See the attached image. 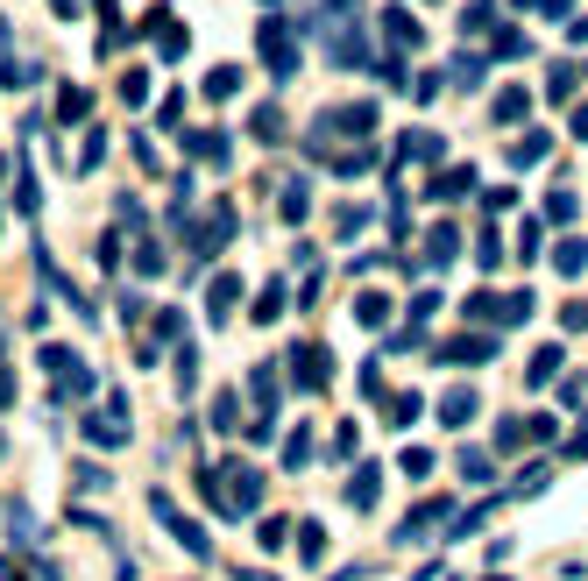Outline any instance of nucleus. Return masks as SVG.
<instances>
[{
    "instance_id": "obj_15",
    "label": "nucleus",
    "mask_w": 588,
    "mask_h": 581,
    "mask_svg": "<svg viewBox=\"0 0 588 581\" xmlns=\"http://www.w3.org/2000/svg\"><path fill=\"white\" fill-rule=\"evenodd\" d=\"M553 156V135L546 128H525L518 142H511V171H532V163H546Z\"/></svg>"
},
{
    "instance_id": "obj_60",
    "label": "nucleus",
    "mask_w": 588,
    "mask_h": 581,
    "mask_svg": "<svg viewBox=\"0 0 588 581\" xmlns=\"http://www.w3.org/2000/svg\"><path fill=\"white\" fill-rule=\"evenodd\" d=\"M263 8H270V0H263Z\"/></svg>"
},
{
    "instance_id": "obj_53",
    "label": "nucleus",
    "mask_w": 588,
    "mask_h": 581,
    "mask_svg": "<svg viewBox=\"0 0 588 581\" xmlns=\"http://www.w3.org/2000/svg\"><path fill=\"white\" fill-rule=\"evenodd\" d=\"M78 489H107V468L100 461H78Z\"/></svg>"
},
{
    "instance_id": "obj_38",
    "label": "nucleus",
    "mask_w": 588,
    "mask_h": 581,
    "mask_svg": "<svg viewBox=\"0 0 588 581\" xmlns=\"http://www.w3.org/2000/svg\"><path fill=\"white\" fill-rule=\"evenodd\" d=\"M397 468H404L411 482H426V475H433V454H426V447H404V454H397Z\"/></svg>"
},
{
    "instance_id": "obj_17",
    "label": "nucleus",
    "mask_w": 588,
    "mask_h": 581,
    "mask_svg": "<svg viewBox=\"0 0 588 581\" xmlns=\"http://www.w3.org/2000/svg\"><path fill=\"white\" fill-rule=\"evenodd\" d=\"M489 114H496L503 128H511V121H525V114H532V86H503V93L489 100Z\"/></svg>"
},
{
    "instance_id": "obj_29",
    "label": "nucleus",
    "mask_w": 588,
    "mask_h": 581,
    "mask_svg": "<svg viewBox=\"0 0 588 581\" xmlns=\"http://www.w3.org/2000/svg\"><path fill=\"white\" fill-rule=\"evenodd\" d=\"M234 298H241V277H213V291H206V312H213V319H227V312H234Z\"/></svg>"
},
{
    "instance_id": "obj_44",
    "label": "nucleus",
    "mask_w": 588,
    "mask_h": 581,
    "mask_svg": "<svg viewBox=\"0 0 588 581\" xmlns=\"http://www.w3.org/2000/svg\"><path fill=\"white\" fill-rule=\"evenodd\" d=\"M305 461H312V433L298 426V433H291V447H284V468H305Z\"/></svg>"
},
{
    "instance_id": "obj_8",
    "label": "nucleus",
    "mask_w": 588,
    "mask_h": 581,
    "mask_svg": "<svg viewBox=\"0 0 588 581\" xmlns=\"http://www.w3.org/2000/svg\"><path fill=\"white\" fill-rule=\"evenodd\" d=\"M326 50H333V64H369V71H376V57H369V29H362V22L326 29Z\"/></svg>"
},
{
    "instance_id": "obj_18",
    "label": "nucleus",
    "mask_w": 588,
    "mask_h": 581,
    "mask_svg": "<svg viewBox=\"0 0 588 581\" xmlns=\"http://www.w3.org/2000/svg\"><path fill=\"white\" fill-rule=\"evenodd\" d=\"M248 397H256V419H270V426H277V369H270V362L248 376Z\"/></svg>"
},
{
    "instance_id": "obj_32",
    "label": "nucleus",
    "mask_w": 588,
    "mask_h": 581,
    "mask_svg": "<svg viewBox=\"0 0 588 581\" xmlns=\"http://www.w3.org/2000/svg\"><path fill=\"white\" fill-rule=\"evenodd\" d=\"M248 135H256V142H284V114L277 107H256V114H248Z\"/></svg>"
},
{
    "instance_id": "obj_42",
    "label": "nucleus",
    "mask_w": 588,
    "mask_h": 581,
    "mask_svg": "<svg viewBox=\"0 0 588 581\" xmlns=\"http://www.w3.org/2000/svg\"><path fill=\"white\" fill-rule=\"evenodd\" d=\"M298 553H305V560H319V553H326V525H312V518H305V525H298Z\"/></svg>"
},
{
    "instance_id": "obj_43",
    "label": "nucleus",
    "mask_w": 588,
    "mask_h": 581,
    "mask_svg": "<svg viewBox=\"0 0 588 581\" xmlns=\"http://www.w3.org/2000/svg\"><path fill=\"white\" fill-rule=\"evenodd\" d=\"M121 100H128V107H142V100H149V71H142V64L121 78Z\"/></svg>"
},
{
    "instance_id": "obj_52",
    "label": "nucleus",
    "mask_w": 588,
    "mask_h": 581,
    "mask_svg": "<svg viewBox=\"0 0 588 581\" xmlns=\"http://www.w3.org/2000/svg\"><path fill=\"white\" fill-rule=\"evenodd\" d=\"M185 334V312H156V341H178Z\"/></svg>"
},
{
    "instance_id": "obj_27",
    "label": "nucleus",
    "mask_w": 588,
    "mask_h": 581,
    "mask_svg": "<svg viewBox=\"0 0 588 581\" xmlns=\"http://www.w3.org/2000/svg\"><path fill=\"white\" fill-rule=\"evenodd\" d=\"M241 93V64H213L206 71V100H234Z\"/></svg>"
},
{
    "instance_id": "obj_55",
    "label": "nucleus",
    "mask_w": 588,
    "mask_h": 581,
    "mask_svg": "<svg viewBox=\"0 0 588 581\" xmlns=\"http://www.w3.org/2000/svg\"><path fill=\"white\" fill-rule=\"evenodd\" d=\"M50 15L57 22H78V0H50Z\"/></svg>"
},
{
    "instance_id": "obj_2",
    "label": "nucleus",
    "mask_w": 588,
    "mask_h": 581,
    "mask_svg": "<svg viewBox=\"0 0 588 581\" xmlns=\"http://www.w3.org/2000/svg\"><path fill=\"white\" fill-rule=\"evenodd\" d=\"M78 433H86L93 447H107V454H114V447H128V397L114 390L100 411H78Z\"/></svg>"
},
{
    "instance_id": "obj_16",
    "label": "nucleus",
    "mask_w": 588,
    "mask_h": 581,
    "mask_svg": "<svg viewBox=\"0 0 588 581\" xmlns=\"http://www.w3.org/2000/svg\"><path fill=\"white\" fill-rule=\"evenodd\" d=\"M15 213H22V220L43 213V185H36V163H29V156L15 163Z\"/></svg>"
},
{
    "instance_id": "obj_58",
    "label": "nucleus",
    "mask_w": 588,
    "mask_h": 581,
    "mask_svg": "<svg viewBox=\"0 0 588 581\" xmlns=\"http://www.w3.org/2000/svg\"><path fill=\"white\" fill-rule=\"evenodd\" d=\"M15 404V383H8V369H0V411H8Z\"/></svg>"
},
{
    "instance_id": "obj_11",
    "label": "nucleus",
    "mask_w": 588,
    "mask_h": 581,
    "mask_svg": "<svg viewBox=\"0 0 588 581\" xmlns=\"http://www.w3.org/2000/svg\"><path fill=\"white\" fill-rule=\"evenodd\" d=\"M185 156L213 163V171H227V163H234V142H227V128H199V135H185Z\"/></svg>"
},
{
    "instance_id": "obj_1",
    "label": "nucleus",
    "mask_w": 588,
    "mask_h": 581,
    "mask_svg": "<svg viewBox=\"0 0 588 581\" xmlns=\"http://www.w3.org/2000/svg\"><path fill=\"white\" fill-rule=\"evenodd\" d=\"M256 57H263V71L277 78V86H291L298 78V22H284V15L256 22Z\"/></svg>"
},
{
    "instance_id": "obj_7",
    "label": "nucleus",
    "mask_w": 588,
    "mask_h": 581,
    "mask_svg": "<svg viewBox=\"0 0 588 581\" xmlns=\"http://www.w3.org/2000/svg\"><path fill=\"white\" fill-rule=\"evenodd\" d=\"M440 362L447 369H482V362H496V334H454V341H440Z\"/></svg>"
},
{
    "instance_id": "obj_14",
    "label": "nucleus",
    "mask_w": 588,
    "mask_h": 581,
    "mask_svg": "<svg viewBox=\"0 0 588 581\" xmlns=\"http://www.w3.org/2000/svg\"><path fill=\"white\" fill-rule=\"evenodd\" d=\"M447 86H461V93L489 86V57H482V50H461V57L447 64Z\"/></svg>"
},
{
    "instance_id": "obj_25",
    "label": "nucleus",
    "mask_w": 588,
    "mask_h": 581,
    "mask_svg": "<svg viewBox=\"0 0 588 581\" xmlns=\"http://www.w3.org/2000/svg\"><path fill=\"white\" fill-rule=\"evenodd\" d=\"M277 213H284V220L298 227V220L312 213V185H305V178H291V185H284V199H277Z\"/></svg>"
},
{
    "instance_id": "obj_51",
    "label": "nucleus",
    "mask_w": 588,
    "mask_h": 581,
    "mask_svg": "<svg viewBox=\"0 0 588 581\" xmlns=\"http://www.w3.org/2000/svg\"><path fill=\"white\" fill-rule=\"evenodd\" d=\"M560 326H567V334H588V298H574V305L560 312Z\"/></svg>"
},
{
    "instance_id": "obj_45",
    "label": "nucleus",
    "mask_w": 588,
    "mask_h": 581,
    "mask_svg": "<svg viewBox=\"0 0 588 581\" xmlns=\"http://www.w3.org/2000/svg\"><path fill=\"white\" fill-rule=\"evenodd\" d=\"M404 312H411V326H426V319H433V312H440V291H418V298H411V305H404Z\"/></svg>"
},
{
    "instance_id": "obj_6",
    "label": "nucleus",
    "mask_w": 588,
    "mask_h": 581,
    "mask_svg": "<svg viewBox=\"0 0 588 581\" xmlns=\"http://www.w3.org/2000/svg\"><path fill=\"white\" fill-rule=\"evenodd\" d=\"M284 362H291V376H298V390H312V397H319V390H326V383H333V355H326V348H319V341H312V348H305V341H298V348H291V355H284Z\"/></svg>"
},
{
    "instance_id": "obj_35",
    "label": "nucleus",
    "mask_w": 588,
    "mask_h": 581,
    "mask_svg": "<svg viewBox=\"0 0 588 581\" xmlns=\"http://www.w3.org/2000/svg\"><path fill=\"white\" fill-rule=\"evenodd\" d=\"M525 440H532V426H525V419H503V426H496V454H518Z\"/></svg>"
},
{
    "instance_id": "obj_48",
    "label": "nucleus",
    "mask_w": 588,
    "mask_h": 581,
    "mask_svg": "<svg viewBox=\"0 0 588 581\" xmlns=\"http://www.w3.org/2000/svg\"><path fill=\"white\" fill-rule=\"evenodd\" d=\"M199 383V348H178V390Z\"/></svg>"
},
{
    "instance_id": "obj_59",
    "label": "nucleus",
    "mask_w": 588,
    "mask_h": 581,
    "mask_svg": "<svg viewBox=\"0 0 588 581\" xmlns=\"http://www.w3.org/2000/svg\"><path fill=\"white\" fill-rule=\"evenodd\" d=\"M326 8H333V15H341V8H355V0H326Z\"/></svg>"
},
{
    "instance_id": "obj_31",
    "label": "nucleus",
    "mask_w": 588,
    "mask_h": 581,
    "mask_svg": "<svg viewBox=\"0 0 588 581\" xmlns=\"http://www.w3.org/2000/svg\"><path fill=\"white\" fill-rule=\"evenodd\" d=\"M489 57H532V36L525 29H496L489 36Z\"/></svg>"
},
{
    "instance_id": "obj_12",
    "label": "nucleus",
    "mask_w": 588,
    "mask_h": 581,
    "mask_svg": "<svg viewBox=\"0 0 588 581\" xmlns=\"http://www.w3.org/2000/svg\"><path fill=\"white\" fill-rule=\"evenodd\" d=\"M468 192H475V163H454V171H440V178L426 185L433 206H454V199H468Z\"/></svg>"
},
{
    "instance_id": "obj_4",
    "label": "nucleus",
    "mask_w": 588,
    "mask_h": 581,
    "mask_svg": "<svg viewBox=\"0 0 588 581\" xmlns=\"http://www.w3.org/2000/svg\"><path fill=\"white\" fill-rule=\"evenodd\" d=\"M149 511H156L163 525H171V539H178V546H185L192 560H213V539H206V525H192V518H185V511H178V504H171V496H163V489L149 496Z\"/></svg>"
},
{
    "instance_id": "obj_56",
    "label": "nucleus",
    "mask_w": 588,
    "mask_h": 581,
    "mask_svg": "<svg viewBox=\"0 0 588 581\" xmlns=\"http://www.w3.org/2000/svg\"><path fill=\"white\" fill-rule=\"evenodd\" d=\"M567 43H588V15H581V22H567Z\"/></svg>"
},
{
    "instance_id": "obj_34",
    "label": "nucleus",
    "mask_w": 588,
    "mask_h": 581,
    "mask_svg": "<svg viewBox=\"0 0 588 581\" xmlns=\"http://www.w3.org/2000/svg\"><path fill=\"white\" fill-rule=\"evenodd\" d=\"M100 163H107V135L93 128V135H86V149L71 156V171H100Z\"/></svg>"
},
{
    "instance_id": "obj_54",
    "label": "nucleus",
    "mask_w": 588,
    "mask_h": 581,
    "mask_svg": "<svg viewBox=\"0 0 588 581\" xmlns=\"http://www.w3.org/2000/svg\"><path fill=\"white\" fill-rule=\"evenodd\" d=\"M362 397H369V404H383V369H376V362L362 369Z\"/></svg>"
},
{
    "instance_id": "obj_36",
    "label": "nucleus",
    "mask_w": 588,
    "mask_h": 581,
    "mask_svg": "<svg viewBox=\"0 0 588 581\" xmlns=\"http://www.w3.org/2000/svg\"><path fill=\"white\" fill-rule=\"evenodd\" d=\"M270 319H284V284H263V298H256V326H270Z\"/></svg>"
},
{
    "instance_id": "obj_24",
    "label": "nucleus",
    "mask_w": 588,
    "mask_h": 581,
    "mask_svg": "<svg viewBox=\"0 0 588 581\" xmlns=\"http://www.w3.org/2000/svg\"><path fill=\"white\" fill-rule=\"evenodd\" d=\"M418 411H426V397H418V390H404V397H383V426H411Z\"/></svg>"
},
{
    "instance_id": "obj_3",
    "label": "nucleus",
    "mask_w": 588,
    "mask_h": 581,
    "mask_svg": "<svg viewBox=\"0 0 588 581\" xmlns=\"http://www.w3.org/2000/svg\"><path fill=\"white\" fill-rule=\"evenodd\" d=\"M227 234H234V206H213V213L192 227V270H185V277H199V270L220 256V248H227Z\"/></svg>"
},
{
    "instance_id": "obj_10",
    "label": "nucleus",
    "mask_w": 588,
    "mask_h": 581,
    "mask_svg": "<svg viewBox=\"0 0 588 581\" xmlns=\"http://www.w3.org/2000/svg\"><path fill=\"white\" fill-rule=\"evenodd\" d=\"M341 496H348V511H376V504H383V468H376V461H362V468L348 475V489H341Z\"/></svg>"
},
{
    "instance_id": "obj_50",
    "label": "nucleus",
    "mask_w": 588,
    "mask_h": 581,
    "mask_svg": "<svg viewBox=\"0 0 588 581\" xmlns=\"http://www.w3.org/2000/svg\"><path fill=\"white\" fill-rule=\"evenodd\" d=\"M234 411H241L234 397H213V426H220V433H234V426H241V419H234Z\"/></svg>"
},
{
    "instance_id": "obj_9",
    "label": "nucleus",
    "mask_w": 588,
    "mask_h": 581,
    "mask_svg": "<svg viewBox=\"0 0 588 581\" xmlns=\"http://www.w3.org/2000/svg\"><path fill=\"white\" fill-rule=\"evenodd\" d=\"M220 482L234 489V518H248V511L263 504V475L248 468V461H227V468H220Z\"/></svg>"
},
{
    "instance_id": "obj_19",
    "label": "nucleus",
    "mask_w": 588,
    "mask_h": 581,
    "mask_svg": "<svg viewBox=\"0 0 588 581\" xmlns=\"http://www.w3.org/2000/svg\"><path fill=\"white\" fill-rule=\"evenodd\" d=\"M440 518H447V496H433V504H418V511H411V518H404V525H397V546H411V539H418V532H433V525H440Z\"/></svg>"
},
{
    "instance_id": "obj_28",
    "label": "nucleus",
    "mask_w": 588,
    "mask_h": 581,
    "mask_svg": "<svg viewBox=\"0 0 588 581\" xmlns=\"http://www.w3.org/2000/svg\"><path fill=\"white\" fill-rule=\"evenodd\" d=\"M383 319H390V298H383V291H362V298H355V326H369V334H376Z\"/></svg>"
},
{
    "instance_id": "obj_46",
    "label": "nucleus",
    "mask_w": 588,
    "mask_h": 581,
    "mask_svg": "<svg viewBox=\"0 0 588 581\" xmlns=\"http://www.w3.org/2000/svg\"><path fill=\"white\" fill-rule=\"evenodd\" d=\"M142 277H163V241H142V256H135Z\"/></svg>"
},
{
    "instance_id": "obj_26",
    "label": "nucleus",
    "mask_w": 588,
    "mask_h": 581,
    "mask_svg": "<svg viewBox=\"0 0 588 581\" xmlns=\"http://www.w3.org/2000/svg\"><path fill=\"white\" fill-rule=\"evenodd\" d=\"M553 376H560V348H532V362H525V383H532V390H546Z\"/></svg>"
},
{
    "instance_id": "obj_49",
    "label": "nucleus",
    "mask_w": 588,
    "mask_h": 581,
    "mask_svg": "<svg viewBox=\"0 0 588 581\" xmlns=\"http://www.w3.org/2000/svg\"><path fill=\"white\" fill-rule=\"evenodd\" d=\"M475 263H482V270H496V263H503V241H496V234H482V241H475Z\"/></svg>"
},
{
    "instance_id": "obj_37",
    "label": "nucleus",
    "mask_w": 588,
    "mask_h": 581,
    "mask_svg": "<svg viewBox=\"0 0 588 581\" xmlns=\"http://www.w3.org/2000/svg\"><path fill=\"white\" fill-rule=\"evenodd\" d=\"M461 475H468V482H489V475H496V461H489L482 447H461Z\"/></svg>"
},
{
    "instance_id": "obj_20",
    "label": "nucleus",
    "mask_w": 588,
    "mask_h": 581,
    "mask_svg": "<svg viewBox=\"0 0 588 581\" xmlns=\"http://www.w3.org/2000/svg\"><path fill=\"white\" fill-rule=\"evenodd\" d=\"M475 411H482V404H475V390H468V383H454V390L440 397V426H468Z\"/></svg>"
},
{
    "instance_id": "obj_40",
    "label": "nucleus",
    "mask_w": 588,
    "mask_h": 581,
    "mask_svg": "<svg viewBox=\"0 0 588 581\" xmlns=\"http://www.w3.org/2000/svg\"><path fill=\"white\" fill-rule=\"evenodd\" d=\"M362 227H369V206H341V213H333V234H341V241L362 234Z\"/></svg>"
},
{
    "instance_id": "obj_57",
    "label": "nucleus",
    "mask_w": 588,
    "mask_h": 581,
    "mask_svg": "<svg viewBox=\"0 0 588 581\" xmlns=\"http://www.w3.org/2000/svg\"><path fill=\"white\" fill-rule=\"evenodd\" d=\"M574 142H588V107H574Z\"/></svg>"
},
{
    "instance_id": "obj_41",
    "label": "nucleus",
    "mask_w": 588,
    "mask_h": 581,
    "mask_svg": "<svg viewBox=\"0 0 588 581\" xmlns=\"http://www.w3.org/2000/svg\"><path fill=\"white\" fill-rule=\"evenodd\" d=\"M546 220H553V227H567V220H574V192H567V185H553V199H546Z\"/></svg>"
},
{
    "instance_id": "obj_21",
    "label": "nucleus",
    "mask_w": 588,
    "mask_h": 581,
    "mask_svg": "<svg viewBox=\"0 0 588 581\" xmlns=\"http://www.w3.org/2000/svg\"><path fill=\"white\" fill-rule=\"evenodd\" d=\"M454 256H461V234H454V227H447V220H440V227H433V234H426V263H433V270H447V263H454Z\"/></svg>"
},
{
    "instance_id": "obj_23",
    "label": "nucleus",
    "mask_w": 588,
    "mask_h": 581,
    "mask_svg": "<svg viewBox=\"0 0 588 581\" xmlns=\"http://www.w3.org/2000/svg\"><path fill=\"white\" fill-rule=\"evenodd\" d=\"M553 270H560V277H581V270H588V241H581V234H567V241L553 248Z\"/></svg>"
},
{
    "instance_id": "obj_33",
    "label": "nucleus",
    "mask_w": 588,
    "mask_h": 581,
    "mask_svg": "<svg viewBox=\"0 0 588 581\" xmlns=\"http://www.w3.org/2000/svg\"><path fill=\"white\" fill-rule=\"evenodd\" d=\"M539 256H546V227L525 220V227H518V263H539Z\"/></svg>"
},
{
    "instance_id": "obj_39",
    "label": "nucleus",
    "mask_w": 588,
    "mask_h": 581,
    "mask_svg": "<svg viewBox=\"0 0 588 581\" xmlns=\"http://www.w3.org/2000/svg\"><path fill=\"white\" fill-rule=\"evenodd\" d=\"M546 100H574V64H553L546 71Z\"/></svg>"
},
{
    "instance_id": "obj_30",
    "label": "nucleus",
    "mask_w": 588,
    "mask_h": 581,
    "mask_svg": "<svg viewBox=\"0 0 588 581\" xmlns=\"http://www.w3.org/2000/svg\"><path fill=\"white\" fill-rule=\"evenodd\" d=\"M86 114H93V93L86 86H64L57 93V121H86Z\"/></svg>"
},
{
    "instance_id": "obj_13",
    "label": "nucleus",
    "mask_w": 588,
    "mask_h": 581,
    "mask_svg": "<svg viewBox=\"0 0 588 581\" xmlns=\"http://www.w3.org/2000/svg\"><path fill=\"white\" fill-rule=\"evenodd\" d=\"M383 36H390V50H397V57H411L418 43H426V29H418V15H411V8H390V15H383Z\"/></svg>"
},
{
    "instance_id": "obj_47",
    "label": "nucleus",
    "mask_w": 588,
    "mask_h": 581,
    "mask_svg": "<svg viewBox=\"0 0 588 581\" xmlns=\"http://www.w3.org/2000/svg\"><path fill=\"white\" fill-rule=\"evenodd\" d=\"M440 78H447V71H418V78H411V100H418V107H426V100L440 93Z\"/></svg>"
},
{
    "instance_id": "obj_5",
    "label": "nucleus",
    "mask_w": 588,
    "mask_h": 581,
    "mask_svg": "<svg viewBox=\"0 0 588 581\" xmlns=\"http://www.w3.org/2000/svg\"><path fill=\"white\" fill-rule=\"evenodd\" d=\"M135 36H149V43H156V57H185V50H192V36L178 29V15H171V8H149V15L135 22Z\"/></svg>"
},
{
    "instance_id": "obj_22",
    "label": "nucleus",
    "mask_w": 588,
    "mask_h": 581,
    "mask_svg": "<svg viewBox=\"0 0 588 581\" xmlns=\"http://www.w3.org/2000/svg\"><path fill=\"white\" fill-rule=\"evenodd\" d=\"M461 36L475 43V36H496V0H468L461 8Z\"/></svg>"
}]
</instances>
